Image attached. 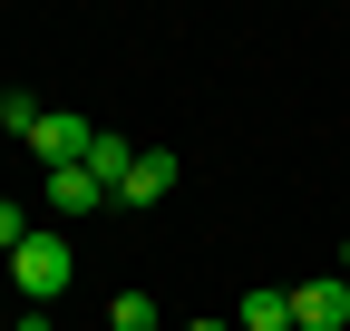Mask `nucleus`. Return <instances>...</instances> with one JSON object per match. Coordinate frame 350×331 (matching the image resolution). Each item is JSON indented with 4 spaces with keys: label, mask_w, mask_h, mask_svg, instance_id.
I'll use <instances>...</instances> for the list:
<instances>
[{
    "label": "nucleus",
    "mask_w": 350,
    "mask_h": 331,
    "mask_svg": "<svg viewBox=\"0 0 350 331\" xmlns=\"http://www.w3.org/2000/svg\"><path fill=\"white\" fill-rule=\"evenodd\" d=\"M68 273H78V263H68V243H59V234H29L20 254H10V293H20L29 312H49V302L68 293Z\"/></svg>",
    "instance_id": "obj_1"
},
{
    "label": "nucleus",
    "mask_w": 350,
    "mask_h": 331,
    "mask_svg": "<svg viewBox=\"0 0 350 331\" xmlns=\"http://www.w3.org/2000/svg\"><path fill=\"white\" fill-rule=\"evenodd\" d=\"M292 331H350V282H340V273L292 282Z\"/></svg>",
    "instance_id": "obj_2"
},
{
    "label": "nucleus",
    "mask_w": 350,
    "mask_h": 331,
    "mask_svg": "<svg viewBox=\"0 0 350 331\" xmlns=\"http://www.w3.org/2000/svg\"><path fill=\"white\" fill-rule=\"evenodd\" d=\"M88 137H98V127H88V117H68V107H49V117L29 127L39 166H88Z\"/></svg>",
    "instance_id": "obj_3"
},
{
    "label": "nucleus",
    "mask_w": 350,
    "mask_h": 331,
    "mask_svg": "<svg viewBox=\"0 0 350 331\" xmlns=\"http://www.w3.org/2000/svg\"><path fill=\"white\" fill-rule=\"evenodd\" d=\"M165 195H175V156H165V146H137V166H126L117 204H165Z\"/></svg>",
    "instance_id": "obj_4"
},
{
    "label": "nucleus",
    "mask_w": 350,
    "mask_h": 331,
    "mask_svg": "<svg viewBox=\"0 0 350 331\" xmlns=\"http://www.w3.org/2000/svg\"><path fill=\"white\" fill-rule=\"evenodd\" d=\"M39 195H49V215H88V204H107V185L88 176V166H49V185H39Z\"/></svg>",
    "instance_id": "obj_5"
},
{
    "label": "nucleus",
    "mask_w": 350,
    "mask_h": 331,
    "mask_svg": "<svg viewBox=\"0 0 350 331\" xmlns=\"http://www.w3.org/2000/svg\"><path fill=\"white\" fill-rule=\"evenodd\" d=\"M126 166H137V146H126V137H107V127H98V137H88V176H98L107 195L126 185Z\"/></svg>",
    "instance_id": "obj_6"
},
{
    "label": "nucleus",
    "mask_w": 350,
    "mask_h": 331,
    "mask_svg": "<svg viewBox=\"0 0 350 331\" xmlns=\"http://www.w3.org/2000/svg\"><path fill=\"white\" fill-rule=\"evenodd\" d=\"M234 321H243V331H292V293H273V282H262V293H243Z\"/></svg>",
    "instance_id": "obj_7"
},
{
    "label": "nucleus",
    "mask_w": 350,
    "mask_h": 331,
    "mask_svg": "<svg viewBox=\"0 0 350 331\" xmlns=\"http://www.w3.org/2000/svg\"><path fill=\"white\" fill-rule=\"evenodd\" d=\"M107 321H117V331H156V302H146V293H117Z\"/></svg>",
    "instance_id": "obj_8"
},
{
    "label": "nucleus",
    "mask_w": 350,
    "mask_h": 331,
    "mask_svg": "<svg viewBox=\"0 0 350 331\" xmlns=\"http://www.w3.org/2000/svg\"><path fill=\"white\" fill-rule=\"evenodd\" d=\"M29 234H39V224L20 215V204H10V195H0V263H10V254H20V243H29Z\"/></svg>",
    "instance_id": "obj_9"
},
{
    "label": "nucleus",
    "mask_w": 350,
    "mask_h": 331,
    "mask_svg": "<svg viewBox=\"0 0 350 331\" xmlns=\"http://www.w3.org/2000/svg\"><path fill=\"white\" fill-rule=\"evenodd\" d=\"M39 117H49V107H39V98H20V88H10V98H0V127H10V137H29V127H39Z\"/></svg>",
    "instance_id": "obj_10"
},
{
    "label": "nucleus",
    "mask_w": 350,
    "mask_h": 331,
    "mask_svg": "<svg viewBox=\"0 0 350 331\" xmlns=\"http://www.w3.org/2000/svg\"><path fill=\"white\" fill-rule=\"evenodd\" d=\"M10 331H49V312H20V321H10Z\"/></svg>",
    "instance_id": "obj_11"
},
{
    "label": "nucleus",
    "mask_w": 350,
    "mask_h": 331,
    "mask_svg": "<svg viewBox=\"0 0 350 331\" xmlns=\"http://www.w3.org/2000/svg\"><path fill=\"white\" fill-rule=\"evenodd\" d=\"M185 331H234V321H214V312H204V321H185Z\"/></svg>",
    "instance_id": "obj_12"
},
{
    "label": "nucleus",
    "mask_w": 350,
    "mask_h": 331,
    "mask_svg": "<svg viewBox=\"0 0 350 331\" xmlns=\"http://www.w3.org/2000/svg\"><path fill=\"white\" fill-rule=\"evenodd\" d=\"M340 282H350V243H340Z\"/></svg>",
    "instance_id": "obj_13"
}]
</instances>
